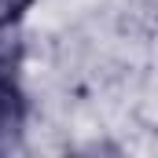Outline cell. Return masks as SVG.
<instances>
[{
    "label": "cell",
    "instance_id": "obj_1",
    "mask_svg": "<svg viewBox=\"0 0 158 158\" xmlns=\"http://www.w3.org/2000/svg\"><path fill=\"white\" fill-rule=\"evenodd\" d=\"M30 121V92L22 85V52H0V151H11Z\"/></svg>",
    "mask_w": 158,
    "mask_h": 158
},
{
    "label": "cell",
    "instance_id": "obj_2",
    "mask_svg": "<svg viewBox=\"0 0 158 158\" xmlns=\"http://www.w3.org/2000/svg\"><path fill=\"white\" fill-rule=\"evenodd\" d=\"M26 4H30V0H22V4H11V7H4V11H0V33H4V30H7L11 22H19V19H22Z\"/></svg>",
    "mask_w": 158,
    "mask_h": 158
}]
</instances>
